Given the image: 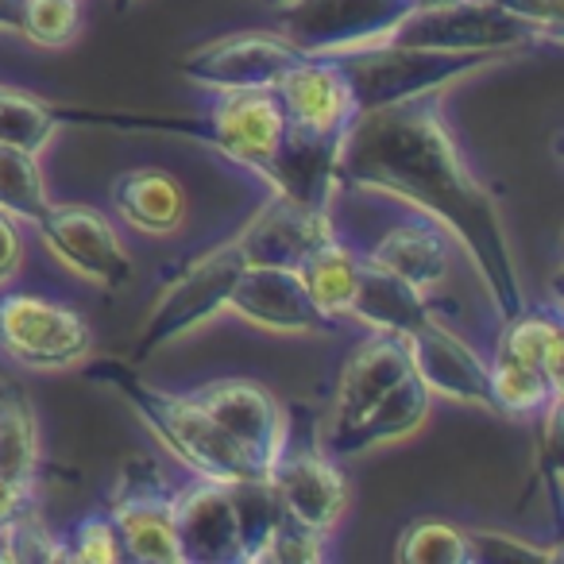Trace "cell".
<instances>
[{"label": "cell", "mask_w": 564, "mask_h": 564, "mask_svg": "<svg viewBox=\"0 0 564 564\" xmlns=\"http://www.w3.org/2000/svg\"><path fill=\"white\" fill-rule=\"evenodd\" d=\"M267 476H271L274 495L282 502V514H291L294 522L310 525V530L329 533L345 514L348 484L340 476L337 460L322 453L317 441L291 445V437H286Z\"/></svg>", "instance_id": "7c38bea8"}, {"label": "cell", "mask_w": 564, "mask_h": 564, "mask_svg": "<svg viewBox=\"0 0 564 564\" xmlns=\"http://www.w3.org/2000/svg\"><path fill=\"white\" fill-rule=\"evenodd\" d=\"M228 310L267 333H337L340 322L317 306L294 267H243Z\"/></svg>", "instance_id": "8fae6325"}, {"label": "cell", "mask_w": 564, "mask_h": 564, "mask_svg": "<svg viewBox=\"0 0 564 564\" xmlns=\"http://www.w3.org/2000/svg\"><path fill=\"white\" fill-rule=\"evenodd\" d=\"M51 197L43 186V171H40V155L32 151H20L0 143V213L28 225H40V217L47 213Z\"/></svg>", "instance_id": "f546056e"}, {"label": "cell", "mask_w": 564, "mask_h": 564, "mask_svg": "<svg viewBox=\"0 0 564 564\" xmlns=\"http://www.w3.org/2000/svg\"><path fill=\"white\" fill-rule=\"evenodd\" d=\"M502 360H518L541 368L549 379L564 383V337H561V317L545 306L518 310L514 317H507V329L499 337Z\"/></svg>", "instance_id": "d4e9b609"}, {"label": "cell", "mask_w": 564, "mask_h": 564, "mask_svg": "<svg viewBox=\"0 0 564 564\" xmlns=\"http://www.w3.org/2000/svg\"><path fill=\"white\" fill-rule=\"evenodd\" d=\"M410 348L406 337L394 333H376L364 345H356V352L348 356L345 371H340L337 387V410H333L329 433L348 430L352 422H360L402 376H410Z\"/></svg>", "instance_id": "ffe728a7"}, {"label": "cell", "mask_w": 564, "mask_h": 564, "mask_svg": "<svg viewBox=\"0 0 564 564\" xmlns=\"http://www.w3.org/2000/svg\"><path fill=\"white\" fill-rule=\"evenodd\" d=\"M86 376L94 383H109L128 406L140 414V422L163 441V448L171 456H178L194 476L220 479V484H232V479L248 476H267L232 437H225L217 422L197 406L194 394H171L151 387L148 379L135 376V364L128 360H97L86 368Z\"/></svg>", "instance_id": "7a4b0ae2"}, {"label": "cell", "mask_w": 564, "mask_h": 564, "mask_svg": "<svg viewBox=\"0 0 564 564\" xmlns=\"http://www.w3.org/2000/svg\"><path fill=\"white\" fill-rule=\"evenodd\" d=\"M325 561V533L310 530V525L294 522L291 514H282L271 538L263 541L256 564H317Z\"/></svg>", "instance_id": "e575fe53"}, {"label": "cell", "mask_w": 564, "mask_h": 564, "mask_svg": "<svg viewBox=\"0 0 564 564\" xmlns=\"http://www.w3.org/2000/svg\"><path fill=\"white\" fill-rule=\"evenodd\" d=\"M89 352H94V333L78 310L35 294L0 299V356H9L12 364L58 371L89 360Z\"/></svg>", "instance_id": "ba28073f"}, {"label": "cell", "mask_w": 564, "mask_h": 564, "mask_svg": "<svg viewBox=\"0 0 564 564\" xmlns=\"http://www.w3.org/2000/svg\"><path fill=\"white\" fill-rule=\"evenodd\" d=\"M63 120L74 124H105L120 132H163L197 140L220 155L236 159L248 171H263L274 143L282 135V105L271 89H248V94H225L205 117H155V112H94V109H58Z\"/></svg>", "instance_id": "3957f363"}, {"label": "cell", "mask_w": 564, "mask_h": 564, "mask_svg": "<svg viewBox=\"0 0 564 564\" xmlns=\"http://www.w3.org/2000/svg\"><path fill=\"white\" fill-rule=\"evenodd\" d=\"M78 0H24V28H20V35H28L40 47H66L78 35Z\"/></svg>", "instance_id": "836d02e7"}, {"label": "cell", "mask_w": 564, "mask_h": 564, "mask_svg": "<svg viewBox=\"0 0 564 564\" xmlns=\"http://www.w3.org/2000/svg\"><path fill=\"white\" fill-rule=\"evenodd\" d=\"M40 468V425L17 383H0V476L35 479Z\"/></svg>", "instance_id": "83f0119b"}, {"label": "cell", "mask_w": 564, "mask_h": 564, "mask_svg": "<svg viewBox=\"0 0 564 564\" xmlns=\"http://www.w3.org/2000/svg\"><path fill=\"white\" fill-rule=\"evenodd\" d=\"M425 4H448V0H417V9H425Z\"/></svg>", "instance_id": "b9f144b4"}, {"label": "cell", "mask_w": 564, "mask_h": 564, "mask_svg": "<svg viewBox=\"0 0 564 564\" xmlns=\"http://www.w3.org/2000/svg\"><path fill=\"white\" fill-rule=\"evenodd\" d=\"M171 522L182 564H240V530L228 484L197 476V484L178 487Z\"/></svg>", "instance_id": "2e32d148"}, {"label": "cell", "mask_w": 564, "mask_h": 564, "mask_svg": "<svg viewBox=\"0 0 564 564\" xmlns=\"http://www.w3.org/2000/svg\"><path fill=\"white\" fill-rule=\"evenodd\" d=\"M299 274L325 314L348 317V306H352V294H356V279H360V259H356L337 236H325V240L299 263Z\"/></svg>", "instance_id": "484cf974"}, {"label": "cell", "mask_w": 564, "mask_h": 564, "mask_svg": "<svg viewBox=\"0 0 564 564\" xmlns=\"http://www.w3.org/2000/svg\"><path fill=\"white\" fill-rule=\"evenodd\" d=\"M282 105L286 124L314 128V132H337L345 135L360 112H356L352 89L333 58L306 55L282 74L279 86L271 89Z\"/></svg>", "instance_id": "ac0fdd59"}, {"label": "cell", "mask_w": 564, "mask_h": 564, "mask_svg": "<svg viewBox=\"0 0 564 564\" xmlns=\"http://www.w3.org/2000/svg\"><path fill=\"white\" fill-rule=\"evenodd\" d=\"M491 368V399H495V414L507 417H541L553 402H561L564 383L549 379L541 368L518 360H502L495 356Z\"/></svg>", "instance_id": "4316f807"}, {"label": "cell", "mask_w": 564, "mask_h": 564, "mask_svg": "<svg viewBox=\"0 0 564 564\" xmlns=\"http://www.w3.org/2000/svg\"><path fill=\"white\" fill-rule=\"evenodd\" d=\"M240 271H243V256L236 248V240L220 243L209 256L189 263L148 314L140 337H135V348L128 352V364L151 360V356L163 352L174 340H182L186 333L209 325L220 310H228V294H232V282Z\"/></svg>", "instance_id": "8992f818"}, {"label": "cell", "mask_w": 564, "mask_h": 564, "mask_svg": "<svg viewBox=\"0 0 564 564\" xmlns=\"http://www.w3.org/2000/svg\"><path fill=\"white\" fill-rule=\"evenodd\" d=\"M128 4H132V0H117V9H128Z\"/></svg>", "instance_id": "7bdbcfd3"}, {"label": "cell", "mask_w": 564, "mask_h": 564, "mask_svg": "<svg viewBox=\"0 0 564 564\" xmlns=\"http://www.w3.org/2000/svg\"><path fill=\"white\" fill-rule=\"evenodd\" d=\"M340 148H345V135L337 132H314V128L282 124L279 143H274L271 159H267L259 174L286 202L314 213H329V197L340 186L337 178Z\"/></svg>", "instance_id": "5bb4252c"}, {"label": "cell", "mask_w": 564, "mask_h": 564, "mask_svg": "<svg viewBox=\"0 0 564 564\" xmlns=\"http://www.w3.org/2000/svg\"><path fill=\"white\" fill-rule=\"evenodd\" d=\"M20 259H24V240H20L17 220L0 213V286L12 282V274L20 271Z\"/></svg>", "instance_id": "ab89813d"}, {"label": "cell", "mask_w": 564, "mask_h": 564, "mask_svg": "<svg viewBox=\"0 0 564 564\" xmlns=\"http://www.w3.org/2000/svg\"><path fill=\"white\" fill-rule=\"evenodd\" d=\"M322 58H333L340 66L348 89H352L356 112L425 101V97H437L441 89L502 63V55H448V51L399 47L391 40L364 51H345V55Z\"/></svg>", "instance_id": "277c9868"}, {"label": "cell", "mask_w": 564, "mask_h": 564, "mask_svg": "<svg viewBox=\"0 0 564 564\" xmlns=\"http://www.w3.org/2000/svg\"><path fill=\"white\" fill-rule=\"evenodd\" d=\"M337 178L352 189H379L417 205L468 251L487 299L502 317H514L525 306L499 202L464 166L433 97L360 112L345 132Z\"/></svg>", "instance_id": "6da1fadb"}, {"label": "cell", "mask_w": 564, "mask_h": 564, "mask_svg": "<svg viewBox=\"0 0 564 564\" xmlns=\"http://www.w3.org/2000/svg\"><path fill=\"white\" fill-rule=\"evenodd\" d=\"M430 402H433V394L425 391L422 379L410 371V376H402L360 422H352L340 433H329L325 453H329L333 460H348V456H364V453H371V448L406 441L410 433H417L425 425Z\"/></svg>", "instance_id": "44dd1931"}, {"label": "cell", "mask_w": 564, "mask_h": 564, "mask_svg": "<svg viewBox=\"0 0 564 564\" xmlns=\"http://www.w3.org/2000/svg\"><path fill=\"white\" fill-rule=\"evenodd\" d=\"M35 228L43 232L47 248L82 279L101 282L109 291H120L132 282V259H128L117 228L89 205H47Z\"/></svg>", "instance_id": "4fadbf2b"}, {"label": "cell", "mask_w": 564, "mask_h": 564, "mask_svg": "<svg viewBox=\"0 0 564 564\" xmlns=\"http://www.w3.org/2000/svg\"><path fill=\"white\" fill-rule=\"evenodd\" d=\"M112 209L143 236H171L186 220V194L159 166L124 171L112 182Z\"/></svg>", "instance_id": "603a6c76"}, {"label": "cell", "mask_w": 564, "mask_h": 564, "mask_svg": "<svg viewBox=\"0 0 564 564\" xmlns=\"http://www.w3.org/2000/svg\"><path fill=\"white\" fill-rule=\"evenodd\" d=\"M468 553L471 564H556L561 553L556 549H541L530 541H518L510 533L491 530H468Z\"/></svg>", "instance_id": "8d00e7d4"}, {"label": "cell", "mask_w": 564, "mask_h": 564, "mask_svg": "<svg viewBox=\"0 0 564 564\" xmlns=\"http://www.w3.org/2000/svg\"><path fill=\"white\" fill-rule=\"evenodd\" d=\"M35 507V479L0 476V530L17 522L24 510Z\"/></svg>", "instance_id": "f35d334b"}, {"label": "cell", "mask_w": 564, "mask_h": 564, "mask_svg": "<svg viewBox=\"0 0 564 564\" xmlns=\"http://www.w3.org/2000/svg\"><path fill=\"white\" fill-rule=\"evenodd\" d=\"M391 43L417 51H448V55H522V51L545 43L530 24L514 20L491 0H448V4H425L414 9Z\"/></svg>", "instance_id": "5b68a950"}, {"label": "cell", "mask_w": 564, "mask_h": 564, "mask_svg": "<svg viewBox=\"0 0 564 564\" xmlns=\"http://www.w3.org/2000/svg\"><path fill=\"white\" fill-rule=\"evenodd\" d=\"M24 28V0H0V32Z\"/></svg>", "instance_id": "60d3db41"}, {"label": "cell", "mask_w": 564, "mask_h": 564, "mask_svg": "<svg viewBox=\"0 0 564 564\" xmlns=\"http://www.w3.org/2000/svg\"><path fill=\"white\" fill-rule=\"evenodd\" d=\"M325 236H333L329 213L302 209L274 194L271 205L236 236V248L243 256V267H294L299 271V263Z\"/></svg>", "instance_id": "d6986e66"}, {"label": "cell", "mask_w": 564, "mask_h": 564, "mask_svg": "<svg viewBox=\"0 0 564 564\" xmlns=\"http://www.w3.org/2000/svg\"><path fill=\"white\" fill-rule=\"evenodd\" d=\"M299 58H306V51L294 47L286 35L243 32L189 51L178 63V74L217 94H248V89H274Z\"/></svg>", "instance_id": "30bf717a"}, {"label": "cell", "mask_w": 564, "mask_h": 564, "mask_svg": "<svg viewBox=\"0 0 564 564\" xmlns=\"http://www.w3.org/2000/svg\"><path fill=\"white\" fill-rule=\"evenodd\" d=\"M197 406L232 437L263 471H271L274 456L286 441V417L274 394L256 379H217L194 391Z\"/></svg>", "instance_id": "9a60e30c"}, {"label": "cell", "mask_w": 564, "mask_h": 564, "mask_svg": "<svg viewBox=\"0 0 564 564\" xmlns=\"http://www.w3.org/2000/svg\"><path fill=\"white\" fill-rule=\"evenodd\" d=\"M58 128H63V117H58L55 105H43L28 94L0 89V143L40 155L55 140Z\"/></svg>", "instance_id": "4dcf8cb0"}, {"label": "cell", "mask_w": 564, "mask_h": 564, "mask_svg": "<svg viewBox=\"0 0 564 564\" xmlns=\"http://www.w3.org/2000/svg\"><path fill=\"white\" fill-rule=\"evenodd\" d=\"M0 561L12 564H55L63 561V541L43 525L40 510H24L12 525L0 530Z\"/></svg>", "instance_id": "d6a6232c"}, {"label": "cell", "mask_w": 564, "mask_h": 564, "mask_svg": "<svg viewBox=\"0 0 564 564\" xmlns=\"http://www.w3.org/2000/svg\"><path fill=\"white\" fill-rule=\"evenodd\" d=\"M491 4H499L502 12H510L522 24H530L553 47L564 40V0H491Z\"/></svg>", "instance_id": "74e56055"}, {"label": "cell", "mask_w": 564, "mask_h": 564, "mask_svg": "<svg viewBox=\"0 0 564 564\" xmlns=\"http://www.w3.org/2000/svg\"><path fill=\"white\" fill-rule=\"evenodd\" d=\"M394 561L402 564H471L468 530L441 518H422L406 525L394 541Z\"/></svg>", "instance_id": "1f68e13d"}, {"label": "cell", "mask_w": 564, "mask_h": 564, "mask_svg": "<svg viewBox=\"0 0 564 564\" xmlns=\"http://www.w3.org/2000/svg\"><path fill=\"white\" fill-rule=\"evenodd\" d=\"M417 0H291L282 4V35L306 55H345L387 43Z\"/></svg>", "instance_id": "52a82bcc"}, {"label": "cell", "mask_w": 564, "mask_h": 564, "mask_svg": "<svg viewBox=\"0 0 564 564\" xmlns=\"http://www.w3.org/2000/svg\"><path fill=\"white\" fill-rule=\"evenodd\" d=\"M63 561L74 564H117L124 561V545L109 514H89L74 525L70 541L63 545Z\"/></svg>", "instance_id": "d590c367"}, {"label": "cell", "mask_w": 564, "mask_h": 564, "mask_svg": "<svg viewBox=\"0 0 564 564\" xmlns=\"http://www.w3.org/2000/svg\"><path fill=\"white\" fill-rule=\"evenodd\" d=\"M406 348H410V368L425 383V391L453 402H471V406H484L495 414L491 368L456 333H448L445 325L430 317V322H422L410 333Z\"/></svg>", "instance_id": "e0dca14e"}, {"label": "cell", "mask_w": 564, "mask_h": 564, "mask_svg": "<svg viewBox=\"0 0 564 564\" xmlns=\"http://www.w3.org/2000/svg\"><path fill=\"white\" fill-rule=\"evenodd\" d=\"M368 263L406 279L417 291H430L445 279L448 267V240L433 225H399L371 248Z\"/></svg>", "instance_id": "cb8c5ba5"}, {"label": "cell", "mask_w": 564, "mask_h": 564, "mask_svg": "<svg viewBox=\"0 0 564 564\" xmlns=\"http://www.w3.org/2000/svg\"><path fill=\"white\" fill-rule=\"evenodd\" d=\"M174 491L151 456H132L112 495V525L124 545V561L135 564H182L171 522Z\"/></svg>", "instance_id": "9c48e42d"}, {"label": "cell", "mask_w": 564, "mask_h": 564, "mask_svg": "<svg viewBox=\"0 0 564 564\" xmlns=\"http://www.w3.org/2000/svg\"><path fill=\"white\" fill-rule=\"evenodd\" d=\"M228 499L236 510V530H240V564H256L263 541L282 518V502L274 495L271 476H248L228 484Z\"/></svg>", "instance_id": "f1b7e54d"}, {"label": "cell", "mask_w": 564, "mask_h": 564, "mask_svg": "<svg viewBox=\"0 0 564 564\" xmlns=\"http://www.w3.org/2000/svg\"><path fill=\"white\" fill-rule=\"evenodd\" d=\"M348 317L364 322L376 333H394V337H410L422 322H430V302L425 291L410 286L406 279L383 271V267L360 259V279H356V294Z\"/></svg>", "instance_id": "7402d4cb"}]
</instances>
